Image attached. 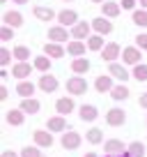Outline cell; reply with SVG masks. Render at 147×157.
Returning a JSON list of instances; mask_svg holds the SVG:
<instances>
[{"instance_id": "obj_16", "label": "cell", "mask_w": 147, "mask_h": 157, "mask_svg": "<svg viewBox=\"0 0 147 157\" xmlns=\"http://www.w3.org/2000/svg\"><path fill=\"white\" fill-rule=\"evenodd\" d=\"M113 88H115V83H113V76H110V74H99V76L94 78V90H97V93H110Z\"/></svg>"}, {"instance_id": "obj_44", "label": "cell", "mask_w": 147, "mask_h": 157, "mask_svg": "<svg viewBox=\"0 0 147 157\" xmlns=\"http://www.w3.org/2000/svg\"><path fill=\"white\" fill-rule=\"evenodd\" d=\"M103 157H131V152H129V150H124L122 155H103Z\"/></svg>"}, {"instance_id": "obj_47", "label": "cell", "mask_w": 147, "mask_h": 157, "mask_svg": "<svg viewBox=\"0 0 147 157\" xmlns=\"http://www.w3.org/2000/svg\"><path fill=\"white\" fill-rule=\"evenodd\" d=\"M83 157H99V155H97V152H85Z\"/></svg>"}, {"instance_id": "obj_23", "label": "cell", "mask_w": 147, "mask_h": 157, "mask_svg": "<svg viewBox=\"0 0 147 157\" xmlns=\"http://www.w3.org/2000/svg\"><path fill=\"white\" fill-rule=\"evenodd\" d=\"M34 90H37V86H34L32 81H28V78H25V81H19V83H16V95H19L21 99L32 97V95H34Z\"/></svg>"}, {"instance_id": "obj_25", "label": "cell", "mask_w": 147, "mask_h": 157, "mask_svg": "<svg viewBox=\"0 0 147 157\" xmlns=\"http://www.w3.org/2000/svg\"><path fill=\"white\" fill-rule=\"evenodd\" d=\"M85 51H88V44H83V42H78V39L67 42V53L71 56V58H83Z\"/></svg>"}, {"instance_id": "obj_30", "label": "cell", "mask_w": 147, "mask_h": 157, "mask_svg": "<svg viewBox=\"0 0 147 157\" xmlns=\"http://www.w3.org/2000/svg\"><path fill=\"white\" fill-rule=\"evenodd\" d=\"M129 95H131V90H129V88H127L124 83L115 86V88L110 90V97H113L115 102H124V99H129Z\"/></svg>"}, {"instance_id": "obj_35", "label": "cell", "mask_w": 147, "mask_h": 157, "mask_svg": "<svg viewBox=\"0 0 147 157\" xmlns=\"http://www.w3.org/2000/svg\"><path fill=\"white\" fill-rule=\"evenodd\" d=\"M12 53H14V58L19 60V63H23V60L30 58V49L28 46H21V44H16L14 49H12Z\"/></svg>"}, {"instance_id": "obj_22", "label": "cell", "mask_w": 147, "mask_h": 157, "mask_svg": "<svg viewBox=\"0 0 147 157\" xmlns=\"http://www.w3.org/2000/svg\"><path fill=\"white\" fill-rule=\"evenodd\" d=\"M5 120L12 127H21V125L25 123V113L21 111V109H9V111L5 113Z\"/></svg>"}, {"instance_id": "obj_12", "label": "cell", "mask_w": 147, "mask_h": 157, "mask_svg": "<svg viewBox=\"0 0 147 157\" xmlns=\"http://www.w3.org/2000/svg\"><path fill=\"white\" fill-rule=\"evenodd\" d=\"M58 23L64 25V28H74V25L78 23V12H76V10H62V12H58Z\"/></svg>"}, {"instance_id": "obj_48", "label": "cell", "mask_w": 147, "mask_h": 157, "mask_svg": "<svg viewBox=\"0 0 147 157\" xmlns=\"http://www.w3.org/2000/svg\"><path fill=\"white\" fill-rule=\"evenodd\" d=\"M90 2H94V5H103L106 0H90Z\"/></svg>"}, {"instance_id": "obj_8", "label": "cell", "mask_w": 147, "mask_h": 157, "mask_svg": "<svg viewBox=\"0 0 147 157\" xmlns=\"http://www.w3.org/2000/svg\"><path fill=\"white\" fill-rule=\"evenodd\" d=\"M32 141H34V146H39V148H51L53 146V132H48V129H34Z\"/></svg>"}, {"instance_id": "obj_4", "label": "cell", "mask_w": 147, "mask_h": 157, "mask_svg": "<svg viewBox=\"0 0 147 157\" xmlns=\"http://www.w3.org/2000/svg\"><path fill=\"white\" fill-rule=\"evenodd\" d=\"M117 58H122V46L117 42H108L101 51V60L103 63H115Z\"/></svg>"}, {"instance_id": "obj_32", "label": "cell", "mask_w": 147, "mask_h": 157, "mask_svg": "<svg viewBox=\"0 0 147 157\" xmlns=\"http://www.w3.org/2000/svg\"><path fill=\"white\" fill-rule=\"evenodd\" d=\"M34 69H39V72H48V69H51V65H53V60H51L48 58V56H37V60H34Z\"/></svg>"}, {"instance_id": "obj_19", "label": "cell", "mask_w": 147, "mask_h": 157, "mask_svg": "<svg viewBox=\"0 0 147 157\" xmlns=\"http://www.w3.org/2000/svg\"><path fill=\"white\" fill-rule=\"evenodd\" d=\"M32 14H34V19H39L41 23H51V21L55 19V12L51 10V7H46V5H34Z\"/></svg>"}, {"instance_id": "obj_42", "label": "cell", "mask_w": 147, "mask_h": 157, "mask_svg": "<svg viewBox=\"0 0 147 157\" xmlns=\"http://www.w3.org/2000/svg\"><path fill=\"white\" fill-rule=\"evenodd\" d=\"M0 157H21V155L16 150H2V152H0Z\"/></svg>"}, {"instance_id": "obj_17", "label": "cell", "mask_w": 147, "mask_h": 157, "mask_svg": "<svg viewBox=\"0 0 147 157\" xmlns=\"http://www.w3.org/2000/svg\"><path fill=\"white\" fill-rule=\"evenodd\" d=\"M78 118L83 123H94L99 118V109L94 104H83V106H78Z\"/></svg>"}, {"instance_id": "obj_20", "label": "cell", "mask_w": 147, "mask_h": 157, "mask_svg": "<svg viewBox=\"0 0 147 157\" xmlns=\"http://www.w3.org/2000/svg\"><path fill=\"white\" fill-rule=\"evenodd\" d=\"M92 30H97V35H110L113 33V23L106 16H97V19H92Z\"/></svg>"}, {"instance_id": "obj_26", "label": "cell", "mask_w": 147, "mask_h": 157, "mask_svg": "<svg viewBox=\"0 0 147 157\" xmlns=\"http://www.w3.org/2000/svg\"><path fill=\"white\" fill-rule=\"evenodd\" d=\"M120 12H122V5H117V2H113V0H106L101 5V14L106 16V19H117Z\"/></svg>"}, {"instance_id": "obj_15", "label": "cell", "mask_w": 147, "mask_h": 157, "mask_svg": "<svg viewBox=\"0 0 147 157\" xmlns=\"http://www.w3.org/2000/svg\"><path fill=\"white\" fill-rule=\"evenodd\" d=\"M46 129L53 134H60V132H67V118L64 116H51L46 120Z\"/></svg>"}, {"instance_id": "obj_21", "label": "cell", "mask_w": 147, "mask_h": 157, "mask_svg": "<svg viewBox=\"0 0 147 157\" xmlns=\"http://www.w3.org/2000/svg\"><path fill=\"white\" fill-rule=\"evenodd\" d=\"M2 23L9 25V28H21V25H23V14L16 12V10H9V12L2 14Z\"/></svg>"}, {"instance_id": "obj_40", "label": "cell", "mask_w": 147, "mask_h": 157, "mask_svg": "<svg viewBox=\"0 0 147 157\" xmlns=\"http://www.w3.org/2000/svg\"><path fill=\"white\" fill-rule=\"evenodd\" d=\"M120 5H122V10H136V5H138V2H136V0H122V2H120Z\"/></svg>"}, {"instance_id": "obj_33", "label": "cell", "mask_w": 147, "mask_h": 157, "mask_svg": "<svg viewBox=\"0 0 147 157\" xmlns=\"http://www.w3.org/2000/svg\"><path fill=\"white\" fill-rule=\"evenodd\" d=\"M127 150L131 152V157H145L147 148H145V143H142V141H133V143H129Z\"/></svg>"}, {"instance_id": "obj_11", "label": "cell", "mask_w": 147, "mask_h": 157, "mask_svg": "<svg viewBox=\"0 0 147 157\" xmlns=\"http://www.w3.org/2000/svg\"><path fill=\"white\" fill-rule=\"evenodd\" d=\"M32 69H34V65H30L28 60H23V63H19V60H16L14 67H12V76H14V78H21V81H25V78L32 74Z\"/></svg>"}, {"instance_id": "obj_29", "label": "cell", "mask_w": 147, "mask_h": 157, "mask_svg": "<svg viewBox=\"0 0 147 157\" xmlns=\"http://www.w3.org/2000/svg\"><path fill=\"white\" fill-rule=\"evenodd\" d=\"M85 42H88V49L92 51V53L94 51H103V46L108 44V42H103V35H90Z\"/></svg>"}, {"instance_id": "obj_49", "label": "cell", "mask_w": 147, "mask_h": 157, "mask_svg": "<svg viewBox=\"0 0 147 157\" xmlns=\"http://www.w3.org/2000/svg\"><path fill=\"white\" fill-rule=\"evenodd\" d=\"M62 2H71V0H62Z\"/></svg>"}, {"instance_id": "obj_28", "label": "cell", "mask_w": 147, "mask_h": 157, "mask_svg": "<svg viewBox=\"0 0 147 157\" xmlns=\"http://www.w3.org/2000/svg\"><path fill=\"white\" fill-rule=\"evenodd\" d=\"M90 67H92V63H90V60H85V58H74V60H71V72L78 74V76L88 74Z\"/></svg>"}, {"instance_id": "obj_39", "label": "cell", "mask_w": 147, "mask_h": 157, "mask_svg": "<svg viewBox=\"0 0 147 157\" xmlns=\"http://www.w3.org/2000/svg\"><path fill=\"white\" fill-rule=\"evenodd\" d=\"M136 46H138L140 51H147V33L136 35Z\"/></svg>"}, {"instance_id": "obj_10", "label": "cell", "mask_w": 147, "mask_h": 157, "mask_svg": "<svg viewBox=\"0 0 147 157\" xmlns=\"http://www.w3.org/2000/svg\"><path fill=\"white\" fill-rule=\"evenodd\" d=\"M64 53H67V46L58 44V42H46V44H44V56H48L51 60L64 58Z\"/></svg>"}, {"instance_id": "obj_6", "label": "cell", "mask_w": 147, "mask_h": 157, "mask_svg": "<svg viewBox=\"0 0 147 157\" xmlns=\"http://www.w3.org/2000/svg\"><path fill=\"white\" fill-rule=\"evenodd\" d=\"M69 37H71V33H69L64 25H51L48 28V39L51 42H58V44H67L69 42Z\"/></svg>"}, {"instance_id": "obj_14", "label": "cell", "mask_w": 147, "mask_h": 157, "mask_svg": "<svg viewBox=\"0 0 147 157\" xmlns=\"http://www.w3.org/2000/svg\"><path fill=\"white\" fill-rule=\"evenodd\" d=\"M19 109L25 113V116H37L39 109H41V104H39V99H37V97H25V99H21Z\"/></svg>"}, {"instance_id": "obj_3", "label": "cell", "mask_w": 147, "mask_h": 157, "mask_svg": "<svg viewBox=\"0 0 147 157\" xmlns=\"http://www.w3.org/2000/svg\"><path fill=\"white\" fill-rule=\"evenodd\" d=\"M62 148L64 150H78L81 148V143H83V136H81L76 129H67V132L62 134Z\"/></svg>"}, {"instance_id": "obj_13", "label": "cell", "mask_w": 147, "mask_h": 157, "mask_svg": "<svg viewBox=\"0 0 147 157\" xmlns=\"http://www.w3.org/2000/svg\"><path fill=\"white\" fill-rule=\"evenodd\" d=\"M124 150H127V143L122 139H108V141H103V152L106 155H122Z\"/></svg>"}, {"instance_id": "obj_43", "label": "cell", "mask_w": 147, "mask_h": 157, "mask_svg": "<svg viewBox=\"0 0 147 157\" xmlns=\"http://www.w3.org/2000/svg\"><path fill=\"white\" fill-rule=\"evenodd\" d=\"M138 104H140V106H142V109L147 111V93H142L140 97H138Z\"/></svg>"}, {"instance_id": "obj_34", "label": "cell", "mask_w": 147, "mask_h": 157, "mask_svg": "<svg viewBox=\"0 0 147 157\" xmlns=\"http://www.w3.org/2000/svg\"><path fill=\"white\" fill-rule=\"evenodd\" d=\"M131 76L136 78L138 83H142V81H147V65H145V63L136 65V67H133V72H131Z\"/></svg>"}, {"instance_id": "obj_7", "label": "cell", "mask_w": 147, "mask_h": 157, "mask_svg": "<svg viewBox=\"0 0 147 157\" xmlns=\"http://www.w3.org/2000/svg\"><path fill=\"white\" fill-rule=\"evenodd\" d=\"M37 88H39L41 93H55V90L60 88V81L53 76V74L46 72L41 78H37Z\"/></svg>"}, {"instance_id": "obj_1", "label": "cell", "mask_w": 147, "mask_h": 157, "mask_svg": "<svg viewBox=\"0 0 147 157\" xmlns=\"http://www.w3.org/2000/svg\"><path fill=\"white\" fill-rule=\"evenodd\" d=\"M64 88H67V93L71 95V97H81V95L88 93V81H85L83 76H78V74H74L71 78H67Z\"/></svg>"}, {"instance_id": "obj_2", "label": "cell", "mask_w": 147, "mask_h": 157, "mask_svg": "<svg viewBox=\"0 0 147 157\" xmlns=\"http://www.w3.org/2000/svg\"><path fill=\"white\" fill-rule=\"evenodd\" d=\"M127 123V111L120 106H113V109H108L106 113V125L108 127H122V125Z\"/></svg>"}, {"instance_id": "obj_45", "label": "cell", "mask_w": 147, "mask_h": 157, "mask_svg": "<svg viewBox=\"0 0 147 157\" xmlns=\"http://www.w3.org/2000/svg\"><path fill=\"white\" fill-rule=\"evenodd\" d=\"M14 5H28V0H12Z\"/></svg>"}, {"instance_id": "obj_37", "label": "cell", "mask_w": 147, "mask_h": 157, "mask_svg": "<svg viewBox=\"0 0 147 157\" xmlns=\"http://www.w3.org/2000/svg\"><path fill=\"white\" fill-rule=\"evenodd\" d=\"M12 58H14V53H12L7 46H2V49H0V65H2V67H7V65L12 63Z\"/></svg>"}, {"instance_id": "obj_31", "label": "cell", "mask_w": 147, "mask_h": 157, "mask_svg": "<svg viewBox=\"0 0 147 157\" xmlns=\"http://www.w3.org/2000/svg\"><path fill=\"white\" fill-rule=\"evenodd\" d=\"M131 21H133V25H138V28H147V10H133Z\"/></svg>"}, {"instance_id": "obj_38", "label": "cell", "mask_w": 147, "mask_h": 157, "mask_svg": "<svg viewBox=\"0 0 147 157\" xmlns=\"http://www.w3.org/2000/svg\"><path fill=\"white\" fill-rule=\"evenodd\" d=\"M12 37H14V30H12L9 25H2V28H0V39H2V42H9Z\"/></svg>"}, {"instance_id": "obj_27", "label": "cell", "mask_w": 147, "mask_h": 157, "mask_svg": "<svg viewBox=\"0 0 147 157\" xmlns=\"http://www.w3.org/2000/svg\"><path fill=\"white\" fill-rule=\"evenodd\" d=\"M85 141H88L90 146H103L106 139H103V132L99 127H90L88 132H85Z\"/></svg>"}, {"instance_id": "obj_41", "label": "cell", "mask_w": 147, "mask_h": 157, "mask_svg": "<svg viewBox=\"0 0 147 157\" xmlns=\"http://www.w3.org/2000/svg\"><path fill=\"white\" fill-rule=\"evenodd\" d=\"M7 95H9V90H7V86H0V102H5Z\"/></svg>"}, {"instance_id": "obj_24", "label": "cell", "mask_w": 147, "mask_h": 157, "mask_svg": "<svg viewBox=\"0 0 147 157\" xmlns=\"http://www.w3.org/2000/svg\"><path fill=\"white\" fill-rule=\"evenodd\" d=\"M108 74L113 78H117V81H127L129 78V69L120 63H108Z\"/></svg>"}, {"instance_id": "obj_9", "label": "cell", "mask_w": 147, "mask_h": 157, "mask_svg": "<svg viewBox=\"0 0 147 157\" xmlns=\"http://www.w3.org/2000/svg\"><path fill=\"white\" fill-rule=\"evenodd\" d=\"M90 30H92V21H78V23L71 28V39L83 42V39L90 37Z\"/></svg>"}, {"instance_id": "obj_46", "label": "cell", "mask_w": 147, "mask_h": 157, "mask_svg": "<svg viewBox=\"0 0 147 157\" xmlns=\"http://www.w3.org/2000/svg\"><path fill=\"white\" fill-rule=\"evenodd\" d=\"M138 5H140L142 10H147V0H138Z\"/></svg>"}, {"instance_id": "obj_5", "label": "cell", "mask_w": 147, "mask_h": 157, "mask_svg": "<svg viewBox=\"0 0 147 157\" xmlns=\"http://www.w3.org/2000/svg\"><path fill=\"white\" fill-rule=\"evenodd\" d=\"M142 60V53L138 46H124L122 49V63L124 65H131V67H136V65H140Z\"/></svg>"}, {"instance_id": "obj_18", "label": "cell", "mask_w": 147, "mask_h": 157, "mask_svg": "<svg viewBox=\"0 0 147 157\" xmlns=\"http://www.w3.org/2000/svg\"><path fill=\"white\" fill-rule=\"evenodd\" d=\"M74 109H76V102H74L71 95H69V97H60L58 102H55L58 116H69V113H74Z\"/></svg>"}, {"instance_id": "obj_36", "label": "cell", "mask_w": 147, "mask_h": 157, "mask_svg": "<svg viewBox=\"0 0 147 157\" xmlns=\"http://www.w3.org/2000/svg\"><path fill=\"white\" fill-rule=\"evenodd\" d=\"M21 157H44L39 146H23L21 148Z\"/></svg>"}, {"instance_id": "obj_50", "label": "cell", "mask_w": 147, "mask_h": 157, "mask_svg": "<svg viewBox=\"0 0 147 157\" xmlns=\"http://www.w3.org/2000/svg\"><path fill=\"white\" fill-rule=\"evenodd\" d=\"M145 125H147V118H145Z\"/></svg>"}]
</instances>
